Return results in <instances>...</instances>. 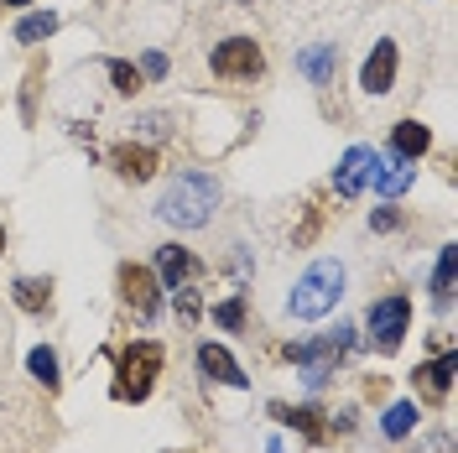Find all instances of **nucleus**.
<instances>
[{
    "mask_svg": "<svg viewBox=\"0 0 458 453\" xmlns=\"http://www.w3.org/2000/svg\"><path fill=\"white\" fill-rule=\"evenodd\" d=\"M214 209H219V183L208 172H177L157 199V219H167L172 229H203Z\"/></svg>",
    "mask_w": 458,
    "mask_h": 453,
    "instance_id": "obj_1",
    "label": "nucleus"
},
{
    "mask_svg": "<svg viewBox=\"0 0 458 453\" xmlns=\"http://www.w3.org/2000/svg\"><path fill=\"white\" fill-rule=\"evenodd\" d=\"M344 297V266L339 261H313L297 286H292V297H286V312L292 318H323V312H334Z\"/></svg>",
    "mask_w": 458,
    "mask_h": 453,
    "instance_id": "obj_2",
    "label": "nucleus"
},
{
    "mask_svg": "<svg viewBox=\"0 0 458 453\" xmlns=\"http://www.w3.org/2000/svg\"><path fill=\"white\" fill-rule=\"evenodd\" d=\"M162 344L157 339H136L120 349V360H114V401H146L151 397V386H157V375H162Z\"/></svg>",
    "mask_w": 458,
    "mask_h": 453,
    "instance_id": "obj_3",
    "label": "nucleus"
},
{
    "mask_svg": "<svg viewBox=\"0 0 458 453\" xmlns=\"http://www.w3.org/2000/svg\"><path fill=\"white\" fill-rule=\"evenodd\" d=\"M365 329H370V349L375 355H396L401 339H406V329H411V303L391 292V297H380L365 318Z\"/></svg>",
    "mask_w": 458,
    "mask_h": 453,
    "instance_id": "obj_4",
    "label": "nucleus"
},
{
    "mask_svg": "<svg viewBox=\"0 0 458 453\" xmlns=\"http://www.w3.org/2000/svg\"><path fill=\"white\" fill-rule=\"evenodd\" d=\"M120 297H125V308L136 312L141 323H151V318L162 312V282H157V271H146V266H120Z\"/></svg>",
    "mask_w": 458,
    "mask_h": 453,
    "instance_id": "obj_5",
    "label": "nucleus"
},
{
    "mask_svg": "<svg viewBox=\"0 0 458 453\" xmlns=\"http://www.w3.org/2000/svg\"><path fill=\"white\" fill-rule=\"evenodd\" d=\"M208 63H214L219 79H260V68H266L256 37H229V42H219Z\"/></svg>",
    "mask_w": 458,
    "mask_h": 453,
    "instance_id": "obj_6",
    "label": "nucleus"
},
{
    "mask_svg": "<svg viewBox=\"0 0 458 453\" xmlns=\"http://www.w3.org/2000/svg\"><path fill=\"white\" fill-rule=\"evenodd\" d=\"M396 63H401L396 42L380 37V42L370 47V57H365V68H360V89H365V94H391V84H396Z\"/></svg>",
    "mask_w": 458,
    "mask_h": 453,
    "instance_id": "obj_7",
    "label": "nucleus"
},
{
    "mask_svg": "<svg viewBox=\"0 0 458 453\" xmlns=\"http://www.w3.org/2000/svg\"><path fill=\"white\" fill-rule=\"evenodd\" d=\"M454 375H458V360L454 355H437V360H428V365L411 370V386H417V397L422 401H448Z\"/></svg>",
    "mask_w": 458,
    "mask_h": 453,
    "instance_id": "obj_8",
    "label": "nucleus"
},
{
    "mask_svg": "<svg viewBox=\"0 0 458 453\" xmlns=\"http://www.w3.org/2000/svg\"><path fill=\"white\" fill-rule=\"evenodd\" d=\"M199 370L208 375V380H219V386H234V391H245V386H250V375L240 370V360L229 355L225 344H214V339L199 344Z\"/></svg>",
    "mask_w": 458,
    "mask_h": 453,
    "instance_id": "obj_9",
    "label": "nucleus"
},
{
    "mask_svg": "<svg viewBox=\"0 0 458 453\" xmlns=\"http://www.w3.org/2000/svg\"><path fill=\"white\" fill-rule=\"evenodd\" d=\"M411 177H417V167H411L406 157H396V151H386V157L370 162V183L380 188V199H401V193L411 188Z\"/></svg>",
    "mask_w": 458,
    "mask_h": 453,
    "instance_id": "obj_10",
    "label": "nucleus"
},
{
    "mask_svg": "<svg viewBox=\"0 0 458 453\" xmlns=\"http://www.w3.org/2000/svg\"><path fill=\"white\" fill-rule=\"evenodd\" d=\"M110 167L120 172L125 183H151V177H157V151L141 146V141H120L110 151Z\"/></svg>",
    "mask_w": 458,
    "mask_h": 453,
    "instance_id": "obj_11",
    "label": "nucleus"
},
{
    "mask_svg": "<svg viewBox=\"0 0 458 453\" xmlns=\"http://www.w3.org/2000/svg\"><path fill=\"white\" fill-rule=\"evenodd\" d=\"M370 162H375L370 146H349V151H344L339 167H334V188H339V199H354V193L370 183Z\"/></svg>",
    "mask_w": 458,
    "mask_h": 453,
    "instance_id": "obj_12",
    "label": "nucleus"
},
{
    "mask_svg": "<svg viewBox=\"0 0 458 453\" xmlns=\"http://www.w3.org/2000/svg\"><path fill=\"white\" fill-rule=\"evenodd\" d=\"M188 277H199V261L188 255V245H162V251H157V282L182 286Z\"/></svg>",
    "mask_w": 458,
    "mask_h": 453,
    "instance_id": "obj_13",
    "label": "nucleus"
},
{
    "mask_svg": "<svg viewBox=\"0 0 458 453\" xmlns=\"http://www.w3.org/2000/svg\"><path fill=\"white\" fill-rule=\"evenodd\" d=\"M428 146H432V131L422 125V120H396V125H391V151H396V157L417 162Z\"/></svg>",
    "mask_w": 458,
    "mask_h": 453,
    "instance_id": "obj_14",
    "label": "nucleus"
},
{
    "mask_svg": "<svg viewBox=\"0 0 458 453\" xmlns=\"http://www.w3.org/2000/svg\"><path fill=\"white\" fill-rule=\"evenodd\" d=\"M297 68H302L313 84H328L334 68H339V42H318V47H308V53H297Z\"/></svg>",
    "mask_w": 458,
    "mask_h": 453,
    "instance_id": "obj_15",
    "label": "nucleus"
},
{
    "mask_svg": "<svg viewBox=\"0 0 458 453\" xmlns=\"http://www.w3.org/2000/svg\"><path fill=\"white\" fill-rule=\"evenodd\" d=\"M11 297H16L21 312H47L53 308V282H47V277H16Z\"/></svg>",
    "mask_w": 458,
    "mask_h": 453,
    "instance_id": "obj_16",
    "label": "nucleus"
},
{
    "mask_svg": "<svg viewBox=\"0 0 458 453\" xmlns=\"http://www.w3.org/2000/svg\"><path fill=\"white\" fill-rule=\"evenodd\" d=\"M271 417H276V423H286V427H297V432H308L313 443H323V438H328V427L318 423V417H323L318 406H282V401H276V406H271Z\"/></svg>",
    "mask_w": 458,
    "mask_h": 453,
    "instance_id": "obj_17",
    "label": "nucleus"
},
{
    "mask_svg": "<svg viewBox=\"0 0 458 453\" xmlns=\"http://www.w3.org/2000/svg\"><path fill=\"white\" fill-rule=\"evenodd\" d=\"M27 370H31V380L47 386V391L63 386V375H57V349H47V344H37V349L27 355Z\"/></svg>",
    "mask_w": 458,
    "mask_h": 453,
    "instance_id": "obj_18",
    "label": "nucleus"
},
{
    "mask_svg": "<svg viewBox=\"0 0 458 453\" xmlns=\"http://www.w3.org/2000/svg\"><path fill=\"white\" fill-rule=\"evenodd\" d=\"M432 303H437V308H448V303H454V245H443V251H437V271H432Z\"/></svg>",
    "mask_w": 458,
    "mask_h": 453,
    "instance_id": "obj_19",
    "label": "nucleus"
},
{
    "mask_svg": "<svg viewBox=\"0 0 458 453\" xmlns=\"http://www.w3.org/2000/svg\"><path fill=\"white\" fill-rule=\"evenodd\" d=\"M57 31V16L53 11H31V16H21V27H16V42H27V47H37L42 37H53Z\"/></svg>",
    "mask_w": 458,
    "mask_h": 453,
    "instance_id": "obj_20",
    "label": "nucleus"
},
{
    "mask_svg": "<svg viewBox=\"0 0 458 453\" xmlns=\"http://www.w3.org/2000/svg\"><path fill=\"white\" fill-rule=\"evenodd\" d=\"M411 427H417V406H411V401H391V406H386V423H380V432H386V438H406Z\"/></svg>",
    "mask_w": 458,
    "mask_h": 453,
    "instance_id": "obj_21",
    "label": "nucleus"
},
{
    "mask_svg": "<svg viewBox=\"0 0 458 453\" xmlns=\"http://www.w3.org/2000/svg\"><path fill=\"white\" fill-rule=\"evenodd\" d=\"M105 73H110L114 94H141V68H136V63H120V57H110V63H105Z\"/></svg>",
    "mask_w": 458,
    "mask_h": 453,
    "instance_id": "obj_22",
    "label": "nucleus"
},
{
    "mask_svg": "<svg viewBox=\"0 0 458 453\" xmlns=\"http://www.w3.org/2000/svg\"><path fill=\"white\" fill-rule=\"evenodd\" d=\"M131 131H136V136H146V141H167L172 136V115H136V125H131Z\"/></svg>",
    "mask_w": 458,
    "mask_h": 453,
    "instance_id": "obj_23",
    "label": "nucleus"
},
{
    "mask_svg": "<svg viewBox=\"0 0 458 453\" xmlns=\"http://www.w3.org/2000/svg\"><path fill=\"white\" fill-rule=\"evenodd\" d=\"M214 323H219V329H240V323H245V297L219 303V308H214Z\"/></svg>",
    "mask_w": 458,
    "mask_h": 453,
    "instance_id": "obj_24",
    "label": "nucleus"
},
{
    "mask_svg": "<svg viewBox=\"0 0 458 453\" xmlns=\"http://www.w3.org/2000/svg\"><path fill=\"white\" fill-rule=\"evenodd\" d=\"M141 73H146V79H167V57H162V53H146L141 57Z\"/></svg>",
    "mask_w": 458,
    "mask_h": 453,
    "instance_id": "obj_25",
    "label": "nucleus"
},
{
    "mask_svg": "<svg viewBox=\"0 0 458 453\" xmlns=\"http://www.w3.org/2000/svg\"><path fill=\"white\" fill-rule=\"evenodd\" d=\"M370 229L380 235V229H396V209H375L370 214Z\"/></svg>",
    "mask_w": 458,
    "mask_h": 453,
    "instance_id": "obj_26",
    "label": "nucleus"
},
{
    "mask_svg": "<svg viewBox=\"0 0 458 453\" xmlns=\"http://www.w3.org/2000/svg\"><path fill=\"white\" fill-rule=\"evenodd\" d=\"M0 255H5V225H0Z\"/></svg>",
    "mask_w": 458,
    "mask_h": 453,
    "instance_id": "obj_27",
    "label": "nucleus"
},
{
    "mask_svg": "<svg viewBox=\"0 0 458 453\" xmlns=\"http://www.w3.org/2000/svg\"><path fill=\"white\" fill-rule=\"evenodd\" d=\"M5 5H31V0H5Z\"/></svg>",
    "mask_w": 458,
    "mask_h": 453,
    "instance_id": "obj_28",
    "label": "nucleus"
},
{
    "mask_svg": "<svg viewBox=\"0 0 458 453\" xmlns=\"http://www.w3.org/2000/svg\"><path fill=\"white\" fill-rule=\"evenodd\" d=\"M234 5H256V0H234Z\"/></svg>",
    "mask_w": 458,
    "mask_h": 453,
    "instance_id": "obj_29",
    "label": "nucleus"
}]
</instances>
